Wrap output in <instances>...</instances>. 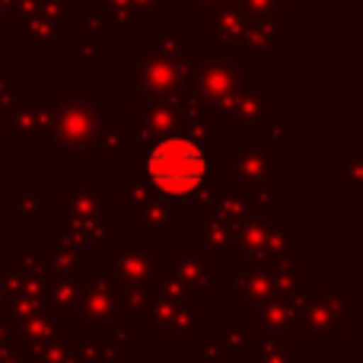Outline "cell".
<instances>
[{"label": "cell", "mask_w": 363, "mask_h": 363, "mask_svg": "<svg viewBox=\"0 0 363 363\" xmlns=\"http://www.w3.org/2000/svg\"><path fill=\"white\" fill-rule=\"evenodd\" d=\"M147 176L163 194H191L207 176L204 150L188 138H166L147 153Z\"/></svg>", "instance_id": "cell-1"}]
</instances>
